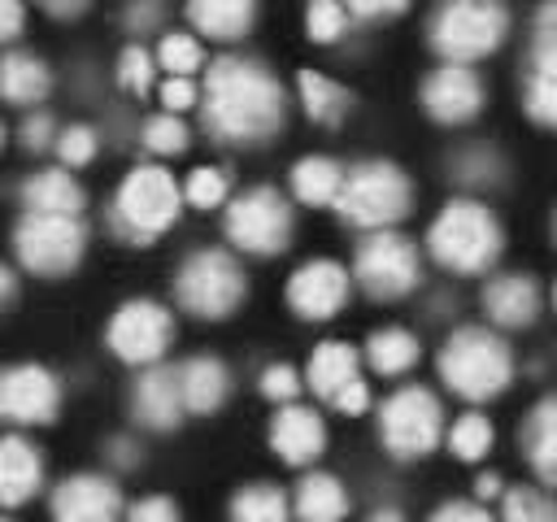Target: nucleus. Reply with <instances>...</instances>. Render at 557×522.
<instances>
[{
	"mask_svg": "<svg viewBox=\"0 0 557 522\" xmlns=\"http://www.w3.org/2000/svg\"><path fill=\"white\" fill-rule=\"evenodd\" d=\"M440 378L461 400H492L513 378V352L509 344L487 326H461L440 348Z\"/></svg>",
	"mask_w": 557,
	"mask_h": 522,
	"instance_id": "3",
	"label": "nucleus"
},
{
	"mask_svg": "<svg viewBox=\"0 0 557 522\" xmlns=\"http://www.w3.org/2000/svg\"><path fill=\"white\" fill-rule=\"evenodd\" d=\"M270 444H274V452H278L287 465H309V461H318L322 448H326V426H322V418H318L313 409H305V405H283V409L274 413V422H270Z\"/></svg>",
	"mask_w": 557,
	"mask_h": 522,
	"instance_id": "18",
	"label": "nucleus"
},
{
	"mask_svg": "<svg viewBox=\"0 0 557 522\" xmlns=\"http://www.w3.org/2000/svg\"><path fill=\"white\" fill-rule=\"evenodd\" d=\"M13 287H17V283H13V270H4V265H0V304L13 296Z\"/></svg>",
	"mask_w": 557,
	"mask_h": 522,
	"instance_id": "54",
	"label": "nucleus"
},
{
	"mask_svg": "<svg viewBox=\"0 0 557 522\" xmlns=\"http://www.w3.org/2000/svg\"><path fill=\"white\" fill-rule=\"evenodd\" d=\"M352 278L374 300H396V296L413 291L418 278H422V261H418L413 239H405L400 231H374V235H366L357 244Z\"/></svg>",
	"mask_w": 557,
	"mask_h": 522,
	"instance_id": "10",
	"label": "nucleus"
},
{
	"mask_svg": "<svg viewBox=\"0 0 557 522\" xmlns=\"http://www.w3.org/2000/svg\"><path fill=\"white\" fill-rule=\"evenodd\" d=\"M161 17H165V9H161V4H131V9H126V26H131V30H139V35H144V30H152Z\"/></svg>",
	"mask_w": 557,
	"mask_h": 522,
	"instance_id": "49",
	"label": "nucleus"
},
{
	"mask_svg": "<svg viewBox=\"0 0 557 522\" xmlns=\"http://www.w3.org/2000/svg\"><path fill=\"white\" fill-rule=\"evenodd\" d=\"M492 165H496V161H492L487 152H474V157H466V161H457V170H461L457 178H466V183H487V178H492V174H487Z\"/></svg>",
	"mask_w": 557,
	"mask_h": 522,
	"instance_id": "50",
	"label": "nucleus"
},
{
	"mask_svg": "<svg viewBox=\"0 0 557 522\" xmlns=\"http://www.w3.org/2000/svg\"><path fill=\"white\" fill-rule=\"evenodd\" d=\"M104 339H109L117 361H126V365H157L161 352L174 339V313L161 300H148V296L122 300L117 313L109 318Z\"/></svg>",
	"mask_w": 557,
	"mask_h": 522,
	"instance_id": "12",
	"label": "nucleus"
},
{
	"mask_svg": "<svg viewBox=\"0 0 557 522\" xmlns=\"http://www.w3.org/2000/svg\"><path fill=\"white\" fill-rule=\"evenodd\" d=\"M174 374H178L183 409H191V413H213L231 391V374H226V365L218 357H191Z\"/></svg>",
	"mask_w": 557,
	"mask_h": 522,
	"instance_id": "23",
	"label": "nucleus"
},
{
	"mask_svg": "<svg viewBox=\"0 0 557 522\" xmlns=\"http://www.w3.org/2000/svg\"><path fill=\"white\" fill-rule=\"evenodd\" d=\"M17 261L35 274H65L83 261L87 226L83 217H57V213H22L13 226Z\"/></svg>",
	"mask_w": 557,
	"mask_h": 522,
	"instance_id": "8",
	"label": "nucleus"
},
{
	"mask_svg": "<svg viewBox=\"0 0 557 522\" xmlns=\"http://www.w3.org/2000/svg\"><path fill=\"white\" fill-rule=\"evenodd\" d=\"M48 13L52 17H78V13H87V4H48Z\"/></svg>",
	"mask_w": 557,
	"mask_h": 522,
	"instance_id": "52",
	"label": "nucleus"
},
{
	"mask_svg": "<svg viewBox=\"0 0 557 522\" xmlns=\"http://www.w3.org/2000/svg\"><path fill=\"white\" fill-rule=\"evenodd\" d=\"M231 522H287V500L274 483H248L231 496Z\"/></svg>",
	"mask_w": 557,
	"mask_h": 522,
	"instance_id": "32",
	"label": "nucleus"
},
{
	"mask_svg": "<svg viewBox=\"0 0 557 522\" xmlns=\"http://www.w3.org/2000/svg\"><path fill=\"white\" fill-rule=\"evenodd\" d=\"M483 309L496 326H531L540 318V283L531 274H496L483 287Z\"/></svg>",
	"mask_w": 557,
	"mask_h": 522,
	"instance_id": "20",
	"label": "nucleus"
},
{
	"mask_svg": "<svg viewBox=\"0 0 557 522\" xmlns=\"http://www.w3.org/2000/svg\"><path fill=\"white\" fill-rule=\"evenodd\" d=\"M344 26H348V13H344V4H335V0H318V4H309V13H305V30H309L313 44L339 39Z\"/></svg>",
	"mask_w": 557,
	"mask_h": 522,
	"instance_id": "39",
	"label": "nucleus"
},
{
	"mask_svg": "<svg viewBox=\"0 0 557 522\" xmlns=\"http://www.w3.org/2000/svg\"><path fill=\"white\" fill-rule=\"evenodd\" d=\"M178 196H183L187 204H196V209H218V204L226 200V174H222L218 165H196V170L187 174V183L178 187Z\"/></svg>",
	"mask_w": 557,
	"mask_h": 522,
	"instance_id": "36",
	"label": "nucleus"
},
{
	"mask_svg": "<svg viewBox=\"0 0 557 522\" xmlns=\"http://www.w3.org/2000/svg\"><path fill=\"white\" fill-rule=\"evenodd\" d=\"M0 522H9V518H0Z\"/></svg>",
	"mask_w": 557,
	"mask_h": 522,
	"instance_id": "57",
	"label": "nucleus"
},
{
	"mask_svg": "<svg viewBox=\"0 0 557 522\" xmlns=\"http://www.w3.org/2000/svg\"><path fill=\"white\" fill-rule=\"evenodd\" d=\"M52 139H57V126H52L48 113H26V117H22V144H26V148L39 152V148H48Z\"/></svg>",
	"mask_w": 557,
	"mask_h": 522,
	"instance_id": "46",
	"label": "nucleus"
},
{
	"mask_svg": "<svg viewBox=\"0 0 557 522\" xmlns=\"http://www.w3.org/2000/svg\"><path fill=\"white\" fill-rule=\"evenodd\" d=\"M522 448H527V457H531L540 483L548 487V483L557 478V400H553V396H544V400L531 409V418H527V426H522Z\"/></svg>",
	"mask_w": 557,
	"mask_h": 522,
	"instance_id": "26",
	"label": "nucleus"
},
{
	"mask_svg": "<svg viewBox=\"0 0 557 522\" xmlns=\"http://www.w3.org/2000/svg\"><path fill=\"white\" fill-rule=\"evenodd\" d=\"M331 405H335L339 413H348V418H352V413H366V409H370V383H366L361 374H357V378H348V383L331 396Z\"/></svg>",
	"mask_w": 557,
	"mask_h": 522,
	"instance_id": "44",
	"label": "nucleus"
},
{
	"mask_svg": "<svg viewBox=\"0 0 557 522\" xmlns=\"http://www.w3.org/2000/svg\"><path fill=\"white\" fill-rule=\"evenodd\" d=\"M152 70H157V61H152V52L139 48V44H131V48L117 57V83H122L126 91H135V96H144V91L152 87Z\"/></svg>",
	"mask_w": 557,
	"mask_h": 522,
	"instance_id": "40",
	"label": "nucleus"
},
{
	"mask_svg": "<svg viewBox=\"0 0 557 522\" xmlns=\"http://www.w3.org/2000/svg\"><path fill=\"white\" fill-rule=\"evenodd\" d=\"M157 65L170 78H191L205 65V48H200V39L191 30H165L161 44H157Z\"/></svg>",
	"mask_w": 557,
	"mask_h": 522,
	"instance_id": "33",
	"label": "nucleus"
},
{
	"mask_svg": "<svg viewBox=\"0 0 557 522\" xmlns=\"http://www.w3.org/2000/svg\"><path fill=\"white\" fill-rule=\"evenodd\" d=\"M422 104L435 122H470L483 109V83L470 65H440L422 83Z\"/></svg>",
	"mask_w": 557,
	"mask_h": 522,
	"instance_id": "16",
	"label": "nucleus"
},
{
	"mask_svg": "<svg viewBox=\"0 0 557 522\" xmlns=\"http://www.w3.org/2000/svg\"><path fill=\"white\" fill-rule=\"evenodd\" d=\"M113 448H117V452H113V461H122V465H131V461H135V457H131V452H135V448H131V439H113Z\"/></svg>",
	"mask_w": 557,
	"mask_h": 522,
	"instance_id": "53",
	"label": "nucleus"
},
{
	"mask_svg": "<svg viewBox=\"0 0 557 522\" xmlns=\"http://www.w3.org/2000/svg\"><path fill=\"white\" fill-rule=\"evenodd\" d=\"M126 522H183V513L170 496H144L126 509Z\"/></svg>",
	"mask_w": 557,
	"mask_h": 522,
	"instance_id": "42",
	"label": "nucleus"
},
{
	"mask_svg": "<svg viewBox=\"0 0 557 522\" xmlns=\"http://www.w3.org/2000/svg\"><path fill=\"white\" fill-rule=\"evenodd\" d=\"M344 13L348 17H396V13H405V4L400 0H387V4H379V0H352V4H344Z\"/></svg>",
	"mask_w": 557,
	"mask_h": 522,
	"instance_id": "47",
	"label": "nucleus"
},
{
	"mask_svg": "<svg viewBox=\"0 0 557 522\" xmlns=\"http://www.w3.org/2000/svg\"><path fill=\"white\" fill-rule=\"evenodd\" d=\"M557 9L544 4L540 9V30H535V48H531V83H527V113L540 126L557 122Z\"/></svg>",
	"mask_w": 557,
	"mask_h": 522,
	"instance_id": "17",
	"label": "nucleus"
},
{
	"mask_svg": "<svg viewBox=\"0 0 557 522\" xmlns=\"http://www.w3.org/2000/svg\"><path fill=\"white\" fill-rule=\"evenodd\" d=\"M379 435L396 457H426L444 435V409L426 387H400L383 400Z\"/></svg>",
	"mask_w": 557,
	"mask_h": 522,
	"instance_id": "11",
	"label": "nucleus"
},
{
	"mask_svg": "<svg viewBox=\"0 0 557 522\" xmlns=\"http://www.w3.org/2000/svg\"><path fill=\"white\" fill-rule=\"evenodd\" d=\"M44 483L39 448L22 435H0V505H26Z\"/></svg>",
	"mask_w": 557,
	"mask_h": 522,
	"instance_id": "21",
	"label": "nucleus"
},
{
	"mask_svg": "<svg viewBox=\"0 0 557 522\" xmlns=\"http://www.w3.org/2000/svg\"><path fill=\"white\" fill-rule=\"evenodd\" d=\"M52 87L48 65L35 52H4L0 57V100L9 104H39Z\"/></svg>",
	"mask_w": 557,
	"mask_h": 522,
	"instance_id": "25",
	"label": "nucleus"
},
{
	"mask_svg": "<svg viewBox=\"0 0 557 522\" xmlns=\"http://www.w3.org/2000/svg\"><path fill=\"white\" fill-rule=\"evenodd\" d=\"M135 418L152 431H174L183 422V396H178V374L174 365H148L131 391Z\"/></svg>",
	"mask_w": 557,
	"mask_h": 522,
	"instance_id": "19",
	"label": "nucleus"
},
{
	"mask_svg": "<svg viewBox=\"0 0 557 522\" xmlns=\"http://www.w3.org/2000/svg\"><path fill=\"white\" fill-rule=\"evenodd\" d=\"M296 87H300L305 113H309L313 122H322V126H335V122L348 113V104H352V96H348L335 78H326V74H318V70H300Z\"/></svg>",
	"mask_w": 557,
	"mask_h": 522,
	"instance_id": "30",
	"label": "nucleus"
},
{
	"mask_svg": "<svg viewBox=\"0 0 557 522\" xmlns=\"http://www.w3.org/2000/svg\"><path fill=\"white\" fill-rule=\"evenodd\" d=\"M348 378H357V348L344 344V339H326L313 348L309 357V370H305V383L318 391V396H335Z\"/></svg>",
	"mask_w": 557,
	"mask_h": 522,
	"instance_id": "28",
	"label": "nucleus"
},
{
	"mask_svg": "<svg viewBox=\"0 0 557 522\" xmlns=\"http://www.w3.org/2000/svg\"><path fill=\"white\" fill-rule=\"evenodd\" d=\"M426 522H492V513L474 500H444Z\"/></svg>",
	"mask_w": 557,
	"mask_h": 522,
	"instance_id": "45",
	"label": "nucleus"
},
{
	"mask_svg": "<svg viewBox=\"0 0 557 522\" xmlns=\"http://www.w3.org/2000/svg\"><path fill=\"white\" fill-rule=\"evenodd\" d=\"M200 100V91H196V83L191 78H165L161 83V104H165V113H183V109H191Z\"/></svg>",
	"mask_w": 557,
	"mask_h": 522,
	"instance_id": "43",
	"label": "nucleus"
},
{
	"mask_svg": "<svg viewBox=\"0 0 557 522\" xmlns=\"http://www.w3.org/2000/svg\"><path fill=\"white\" fill-rule=\"evenodd\" d=\"M300 374L287 365V361H274V365H265L261 370V396L265 400H278V405H292L296 396H300Z\"/></svg>",
	"mask_w": 557,
	"mask_h": 522,
	"instance_id": "41",
	"label": "nucleus"
},
{
	"mask_svg": "<svg viewBox=\"0 0 557 522\" xmlns=\"http://www.w3.org/2000/svg\"><path fill=\"white\" fill-rule=\"evenodd\" d=\"M226 239L244 252L274 257L292 244V209L274 187H248L226 204Z\"/></svg>",
	"mask_w": 557,
	"mask_h": 522,
	"instance_id": "9",
	"label": "nucleus"
},
{
	"mask_svg": "<svg viewBox=\"0 0 557 522\" xmlns=\"http://www.w3.org/2000/svg\"><path fill=\"white\" fill-rule=\"evenodd\" d=\"M370 522H405V513L400 509H374Z\"/></svg>",
	"mask_w": 557,
	"mask_h": 522,
	"instance_id": "55",
	"label": "nucleus"
},
{
	"mask_svg": "<svg viewBox=\"0 0 557 522\" xmlns=\"http://www.w3.org/2000/svg\"><path fill=\"white\" fill-rule=\"evenodd\" d=\"M122 492L104 474H70L52 492V522H117Z\"/></svg>",
	"mask_w": 557,
	"mask_h": 522,
	"instance_id": "15",
	"label": "nucleus"
},
{
	"mask_svg": "<svg viewBox=\"0 0 557 522\" xmlns=\"http://www.w3.org/2000/svg\"><path fill=\"white\" fill-rule=\"evenodd\" d=\"M252 17H257L252 0H196V4H187V22L196 26V35H209L222 44L244 39Z\"/></svg>",
	"mask_w": 557,
	"mask_h": 522,
	"instance_id": "24",
	"label": "nucleus"
},
{
	"mask_svg": "<svg viewBox=\"0 0 557 522\" xmlns=\"http://www.w3.org/2000/svg\"><path fill=\"white\" fill-rule=\"evenodd\" d=\"M500 522H557L553 500L535 487H509L500 505Z\"/></svg>",
	"mask_w": 557,
	"mask_h": 522,
	"instance_id": "35",
	"label": "nucleus"
},
{
	"mask_svg": "<svg viewBox=\"0 0 557 522\" xmlns=\"http://www.w3.org/2000/svg\"><path fill=\"white\" fill-rule=\"evenodd\" d=\"M87 204V191L78 187V178L61 165L52 170H35L22 183V209L26 213H57V217H78Z\"/></svg>",
	"mask_w": 557,
	"mask_h": 522,
	"instance_id": "22",
	"label": "nucleus"
},
{
	"mask_svg": "<svg viewBox=\"0 0 557 522\" xmlns=\"http://www.w3.org/2000/svg\"><path fill=\"white\" fill-rule=\"evenodd\" d=\"M287 117L278 78L248 57H218L205 74V126L222 144H261Z\"/></svg>",
	"mask_w": 557,
	"mask_h": 522,
	"instance_id": "1",
	"label": "nucleus"
},
{
	"mask_svg": "<svg viewBox=\"0 0 557 522\" xmlns=\"http://www.w3.org/2000/svg\"><path fill=\"white\" fill-rule=\"evenodd\" d=\"M500 244H505V231L496 213L470 196L448 200L426 231L431 257L453 274H483L500 257Z\"/></svg>",
	"mask_w": 557,
	"mask_h": 522,
	"instance_id": "2",
	"label": "nucleus"
},
{
	"mask_svg": "<svg viewBox=\"0 0 557 522\" xmlns=\"http://www.w3.org/2000/svg\"><path fill=\"white\" fill-rule=\"evenodd\" d=\"M174 296H178V304H183L187 313L218 322V318H231V313L244 304L248 278H244V270H239V261H235L231 252H222V248H200V252H191V257L178 265V274H174Z\"/></svg>",
	"mask_w": 557,
	"mask_h": 522,
	"instance_id": "6",
	"label": "nucleus"
},
{
	"mask_svg": "<svg viewBox=\"0 0 557 522\" xmlns=\"http://www.w3.org/2000/svg\"><path fill=\"white\" fill-rule=\"evenodd\" d=\"M144 144L157 152V157H178L187 148V126L174 117V113H157L144 122Z\"/></svg>",
	"mask_w": 557,
	"mask_h": 522,
	"instance_id": "37",
	"label": "nucleus"
},
{
	"mask_svg": "<svg viewBox=\"0 0 557 522\" xmlns=\"http://www.w3.org/2000/svg\"><path fill=\"white\" fill-rule=\"evenodd\" d=\"M418 335H409L405 326H383L366 339V361L379 370V374H405L413 361H418Z\"/></svg>",
	"mask_w": 557,
	"mask_h": 522,
	"instance_id": "31",
	"label": "nucleus"
},
{
	"mask_svg": "<svg viewBox=\"0 0 557 522\" xmlns=\"http://www.w3.org/2000/svg\"><path fill=\"white\" fill-rule=\"evenodd\" d=\"M57 409H61V383L52 378V370L35 361L0 370V418L22 426H44L57 418Z\"/></svg>",
	"mask_w": 557,
	"mask_h": 522,
	"instance_id": "13",
	"label": "nucleus"
},
{
	"mask_svg": "<svg viewBox=\"0 0 557 522\" xmlns=\"http://www.w3.org/2000/svg\"><path fill=\"white\" fill-rule=\"evenodd\" d=\"M344 300H348V270L331 257H313V261L296 265L292 278H287V304L300 318L322 322V318L339 313Z\"/></svg>",
	"mask_w": 557,
	"mask_h": 522,
	"instance_id": "14",
	"label": "nucleus"
},
{
	"mask_svg": "<svg viewBox=\"0 0 557 522\" xmlns=\"http://www.w3.org/2000/svg\"><path fill=\"white\" fill-rule=\"evenodd\" d=\"M409 204H413V183L396 161H357L352 170H344L335 196L339 217L361 231H387L409 213Z\"/></svg>",
	"mask_w": 557,
	"mask_h": 522,
	"instance_id": "4",
	"label": "nucleus"
},
{
	"mask_svg": "<svg viewBox=\"0 0 557 522\" xmlns=\"http://www.w3.org/2000/svg\"><path fill=\"white\" fill-rule=\"evenodd\" d=\"M505 30H509L505 4L453 0V4L435 9V17H431V48L444 57V65H470V61L487 57L492 48H500Z\"/></svg>",
	"mask_w": 557,
	"mask_h": 522,
	"instance_id": "7",
	"label": "nucleus"
},
{
	"mask_svg": "<svg viewBox=\"0 0 557 522\" xmlns=\"http://www.w3.org/2000/svg\"><path fill=\"white\" fill-rule=\"evenodd\" d=\"M474 492H479V500H492V496H500V474H479Z\"/></svg>",
	"mask_w": 557,
	"mask_h": 522,
	"instance_id": "51",
	"label": "nucleus"
},
{
	"mask_svg": "<svg viewBox=\"0 0 557 522\" xmlns=\"http://www.w3.org/2000/svg\"><path fill=\"white\" fill-rule=\"evenodd\" d=\"M492 439H496V431H492V422H487L483 413H461V418L453 422V431H448V448H453L461 461H479V457L492 448Z\"/></svg>",
	"mask_w": 557,
	"mask_h": 522,
	"instance_id": "34",
	"label": "nucleus"
},
{
	"mask_svg": "<svg viewBox=\"0 0 557 522\" xmlns=\"http://www.w3.org/2000/svg\"><path fill=\"white\" fill-rule=\"evenodd\" d=\"M22 22H26V9L13 4V0H0V44L17 39L22 35Z\"/></svg>",
	"mask_w": 557,
	"mask_h": 522,
	"instance_id": "48",
	"label": "nucleus"
},
{
	"mask_svg": "<svg viewBox=\"0 0 557 522\" xmlns=\"http://www.w3.org/2000/svg\"><path fill=\"white\" fill-rule=\"evenodd\" d=\"M57 157H61V170H78V165H87L91 157H96V148H100V139H96V130L91 126H65V130H57Z\"/></svg>",
	"mask_w": 557,
	"mask_h": 522,
	"instance_id": "38",
	"label": "nucleus"
},
{
	"mask_svg": "<svg viewBox=\"0 0 557 522\" xmlns=\"http://www.w3.org/2000/svg\"><path fill=\"white\" fill-rule=\"evenodd\" d=\"M348 513V492L335 474H305L296 483V518L300 522H339Z\"/></svg>",
	"mask_w": 557,
	"mask_h": 522,
	"instance_id": "27",
	"label": "nucleus"
},
{
	"mask_svg": "<svg viewBox=\"0 0 557 522\" xmlns=\"http://www.w3.org/2000/svg\"><path fill=\"white\" fill-rule=\"evenodd\" d=\"M0 148H4V122H0Z\"/></svg>",
	"mask_w": 557,
	"mask_h": 522,
	"instance_id": "56",
	"label": "nucleus"
},
{
	"mask_svg": "<svg viewBox=\"0 0 557 522\" xmlns=\"http://www.w3.org/2000/svg\"><path fill=\"white\" fill-rule=\"evenodd\" d=\"M178 209H183V196H178L174 174L165 165H135L113 196V226L126 239L148 244L174 226Z\"/></svg>",
	"mask_w": 557,
	"mask_h": 522,
	"instance_id": "5",
	"label": "nucleus"
},
{
	"mask_svg": "<svg viewBox=\"0 0 557 522\" xmlns=\"http://www.w3.org/2000/svg\"><path fill=\"white\" fill-rule=\"evenodd\" d=\"M339 183H344V165L331 157H300L292 165V191L305 204H335Z\"/></svg>",
	"mask_w": 557,
	"mask_h": 522,
	"instance_id": "29",
	"label": "nucleus"
}]
</instances>
